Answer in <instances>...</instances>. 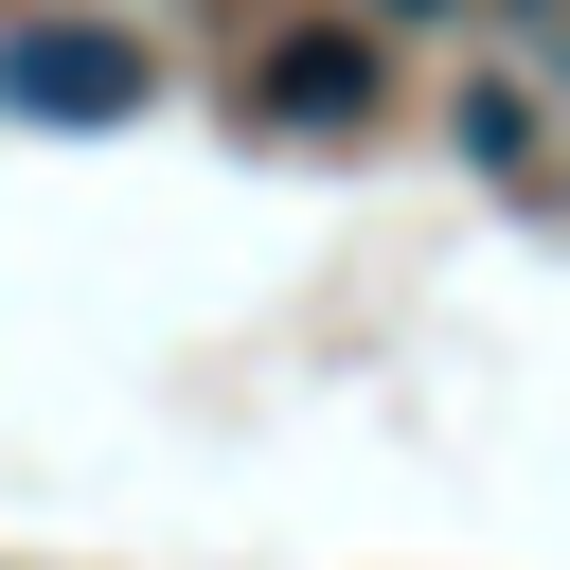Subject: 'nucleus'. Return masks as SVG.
Wrapping results in <instances>:
<instances>
[{"label":"nucleus","mask_w":570,"mask_h":570,"mask_svg":"<svg viewBox=\"0 0 570 570\" xmlns=\"http://www.w3.org/2000/svg\"><path fill=\"white\" fill-rule=\"evenodd\" d=\"M160 71H142V36H107V18H18L0 36V107H36V125H125Z\"/></svg>","instance_id":"f257e3e1"},{"label":"nucleus","mask_w":570,"mask_h":570,"mask_svg":"<svg viewBox=\"0 0 570 570\" xmlns=\"http://www.w3.org/2000/svg\"><path fill=\"white\" fill-rule=\"evenodd\" d=\"M249 107H267V125H374V107H392L374 18H356V0H338V18H285V36L249 53Z\"/></svg>","instance_id":"f03ea898"},{"label":"nucleus","mask_w":570,"mask_h":570,"mask_svg":"<svg viewBox=\"0 0 570 570\" xmlns=\"http://www.w3.org/2000/svg\"><path fill=\"white\" fill-rule=\"evenodd\" d=\"M356 18H445V0H356Z\"/></svg>","instance_id":"7ed1b4c3"}]
</instances>
